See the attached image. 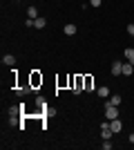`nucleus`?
Returning a JSON list of instances; mask_svg holds the SVG:
<instances>
[{
	"label": "nucleus",
	"mask_w": 134,
	"mask_h": 150,
	"mask_svg": "<svg viewBox=\"0 0 134 150\" xmlns=\"http://www.w3.org/2000/svg\"><path fill=\"white\" fill-rule=\"evenodd\" d=\"M69 85H72V92L74 94H81L85 92V83H83V76H69Z\"/></svg>",
	"instance_id": "obj_1"
},
{
	"label": "nucleus",
	"mask_w": 134,
	"mask_h": 150,
	"mask_svg": "<svg viewBox=\"0 0 134 150\" xmlns=\"http://www.w3.org/2000/svg\"><path fill=\"white\" fill-rule=\"evenodd\" d=\"M105 119L107 121H112V119H119V108L116 105H112V103H105Z\"/></svg>",
	"instance_id": "obj_2"
},
{
	"label": "nucleus",
	"mask_w": 134,
	"mask_h": 150,
	"mask_svg": "<svg viewBox=\"0 0 134 150\" xmlns=\"http://www.w3.org/2000/svg\"><path fill=\"white\" fill-rule=\"evenodd\" d=\"M29 85H32L34 90H38V85H43V74L34 69V72H32V76H29Z\"/></svg>",
	"instance_id": "obj_3"
},
{
	"label": "nucleus",
	"mask_w": 134,
	"mask_h": 150,
	"mask_svg": "<svg viewBox=\"0 0 134 150\" xmlns=\"http://www.w3.org/2000/svg\"><path fill=\"white\" fill-rule=\"evenodd\" d=\"M83 83H85V92H94V90H98L94 85V76H89V74L83 76Z\"/></svg>",
	"instance_id": "obj_4"
},
{
	"label": "nucleus",
	"mask_w": 134,
	"mask_h": 150,
	"mask_svg": "<svg viewBox=\"0 0 134 150\" xmlns=\"http://www.w3.org/2000/svg\"><path fill=\"white\" fill-rule=\"evenodd\" d=\"M109 128H112V130H114V134H116V132L123 130V121H121V119H112V121H109Z\"/></svg>",
	"instance_id": "obj_5"
},
{
	"label": "nucleus",
	"mask_w": 134,
	"mask_h": 150,
	"mask_svg": "<svg viewBox=\"0 0 134 150\" xmlns=\"http://www.w3.org/2000/svg\"><path fill=\"white\" fill-rule=\"evenodd\" d=\"M119 74H123V63L114 61L112 63V76H119Z\"/></svg>",
	"instance_id": "obj_6"
},
{
	"label": "nucleus",
	"mask_w": 134,
	"mask_h": 150,
	"mask_svg": "<svg viewBox=\"0 0 134 150\" xmlns=\"http://www.w3.org/2000/svg\"><path fill=\"white\" fill-rule=\"evenodd\" d=\"M2 65L13 67V65H16V56H13V54H5V56H2Z\"/></svg>",
	"instance_id": "obj_7"
},
{
	"label": "nucleus",
	"mask_w": 134,
	"mask_h": 150,
	"mask_svg": "<svg viewBox=\"0 0 134 150\" xmlns=\"http://www.w3.org/2000/svg\"><path fill=\"white\" fill-rule=\"evenodd\" d=\"M32 90H34L32 85H20V88L16 90V94H18V96H25V94H27V92H32Z\"/></svg>",
	"instance_id": "obj_8"
},
{
	"label": "nucleus",
	"mask_w": 134,
	"mask_h": 150,
	"mask_svg": "<svg viewBox=\"0 0 134 150\" xmlns=\"http://www.w3.org/2000/svg\"><path fill=\"white\" fill-rule=\"evenodd\" d=\"M96 94H98L101 99H107V96H109V88H105V85H101V88L96 90Z\"/></svg>",
	"instance_id": "obj_9"
},
{
	"label": "nucleus",
	"mask_w": 134,
	"mask_h": 150,
	"mask_svg": "<svg viewBox=\"0 0 134 150\" xmlns=\"http://www.w3.org/2000/svg\"><path fill=\"white\" fill-rule=\"evenodd\" d=\"M123 54H125V58H128V63H132V65H134V47H128V50L123 52Z\"/></svg>",
	"instance_id": "obj_10"
},
{
	"label": "nucleus",
	"mask_w": 134,
	"mask_h": 150,
	"mask_svg": "<svg viewBox=\"0 0 134 150\" xmlns=\"http://www.w3.org/2000/svg\"><path fill=\"white\" fill-rule=\"evenodd\" d=\"M65 36H74V34H76V25H72V23H69V25H65Z\"/></svg>",
	"instance_id": "obj_11"
},
{
	"label": "nucleus",
	"mask_w": 134,
	"mask_h": 150,
	"mask_svg": "<svg viewBox=\"0 0 134 150\" xmlns=\"http://www.w3.org/2000/svg\"><path fill=\"white\" fill-rule=\"evenodd\" d=\"M27 18H38V9H36V7H27Z\"/></svg>",
	"instance_id": "obj_12"
},
{
	"label": "nucleus",
	"mask_w": 134,
	"mask_h": 150,
	"mask_svg": "<svg viewBox=\"0 0 134 150\" xmlns=\"http://www.w3.org/2000/svg\"><path fill=\"white\" fill-rule=\"evenodd\" d=\"M132 72H134V65H132V63H123V74L130 76Z\"/></svg>",
	"instance_id": "obj_13"
},
{
	"label": "nucleus",
	"mask_w": 134,
	"mask_h": 150,
	"mask_svg": "<svg viewBox=\"0 0 134 150\" xmlns=\"http://www.w3.org/2000/svg\"><path fill=\"white\" fill-rule=\"evenodd\" d=\"M45 25H47V20H45V18H40V16H38L36 20H34V27H36V29H43Z\"/></svg>",
	"instance_id": "obj_14"
},
{
	"label": "nucleus",
	"mask_w": 134,
	"mask_h": 150,
	"mask_svg": "<svg viewBox=\"0 0 134 150\" xmlns=\"http://www.w3.org/2000/svg\"><path fill=\"white\" fill-rule=\"evenodd\" d=\"M121 101H123V96H121V94H112L109 103H112V105H121Z\"/></svg>",
	"instance_id": "obj_15"
},
{
	"label": "nucleus",
	"mask_w": 134,
	"mask_h": 150,
	"mask_svg": "<svg viewBox=\"0 0 134 150\" xmlns=\"http://www.w3.org/2000/svg\"><path fill=\"white\" fill-rule=\"evenodd\" d=\"M112 148V141H109V139H103V150H109Z\"/></svg>",
	"instance_id": "obj_16"
},
{
	"label": "nucleus",
	"mask_w": 134,
	"mask_h": 150,
	"mask_svg": "<svg viewBox=\"0 0 134 150\" xmlns=\"http://www.w3.org/2000/svg\"><path fill=\"white\" fill-rule=\"evenodd\" d=\"M128 34H130V36H134V23H130V25H128Z\"/></svg>",
	"instance_id": "obj_17"
},
{
	"label": "nucleus",
	"mask_w": 134,
	"mask_h": 150,
	"mask_svg": "<svg viewBox=\"0 0 134 150\" xmlns=\"http://www.w3.org/2000/svg\"><path fill=\"white\" fill-rule=\"evenodd\" d=\"M101 2H103V0H89V5H92V7H101Z\"/></svg>",
	"instance_id": "obj_18"
},
{
	"label": "nucleus",
	"mask_w": 134,
	"mask_h": 150,
	"mask_svg": "<svg viewBox=\"0 0 134 150\" xmlns=\"http://www.w3.org/2000/svg\"><path fill=\"white\" fill-rule=\"evenodd\" d=\"M130 141H132V144H134V134H130Z\"/></svg>",
	"instance_id": "obj_19"
}]
</instances>
